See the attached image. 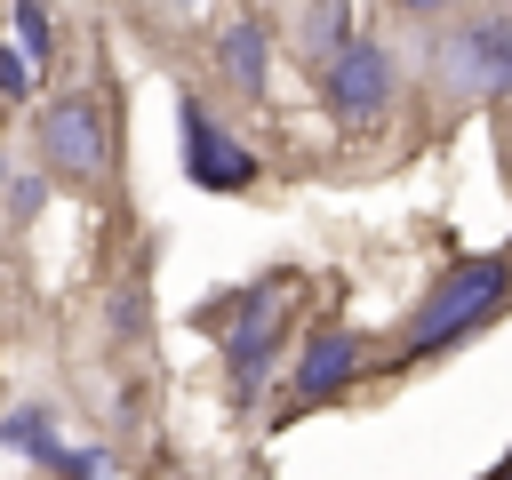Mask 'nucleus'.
<instances>
[{
    "instance_id": "obj_9",
    "label": "nucleus",
    "mask_w": 512,
    "mask_h": 480,
    "mask_svg": "<svg viewBox=\"0 0 512 480\" xmlns=\"http://www.w3.org/2000/svg\"><path fill=\"white\" fill-rule=\"evenodd\" d=\"M216 64H224V80L240 88V96H264V24L256 16H224V32H216Z\"/></svg>"
},
{
    "instance_id": "obj_3",
    "label": "nucleus",
    "mask_w": 512,
    "mask_h": 480,
    "mask_svg": "<svg viewBox=\"0 0 512 480\" xmlns=\"http://www.w3.org/2000/svg\"><path fill=\"white\" fill-rule=\"evenodd\" d=\"M280 320H288V280H256L248 296L224 304V360H232V400H248L272 368V344H280Z\"/></svg>"
},
{
    "instance_id": "obj_1",
    "label": "nucleus",
    "mask_w": 512,
    "mask_h": 480,
    "mask_svg": "<svg viewBox=\"0 0 512 480\" xmlns=\"http://www.w3.org/2000/svg\"><path fill=\"white\" fill-rule=\"evenodd\" d=\"M504 296H512V264H504V256H472V264L440 272V280H432V296L416 304V320H408L400 352H408V360H416V352H448L456 336H472L480 320H496V312H504Z\"/></svg>"
},
{
    "instance_id": "obj_2",
    "label": "nucleus",
    "mask_w": 512,
    "mask_h": 480,
    "mask_svg": "<svg viewBox=\"0 0 512 480\" xmlns=\"http://www.w3.org/2000/svg\"><path fill=\"white\" fill-rule=\"evenodd\" d=\"M40 160H48V176H64V184H104V168H112V128H104V96H88V88H72V96H48L40 104Z\"/></svg>"
},
{
    "instance_id": "obj_8",
    "label": "nucleus",
    "mask_w": 512,
    "mask_h": 480,
    "mask_svg": "<svg viewBox=\"0 0 512 480\" xmlns=\"http://www.w3.org/2000/svg\"><path fill=\"white\" fill-rule=\"evenodd\" d=\"M0 440H8L16 456H32V464H56V472H104V456H72V448L56 440V416H48V408H8Z\"/></svg>"
},
{
    "instance_id": "obj_7",
    "label": "nucleus",
    "mask_w": 512,
    "mask_h": 480,
    "mask_svg": "<svg viewBox=\"0 0 512 480\" xmlns=\"http://www.w3.org/2000/svg\"><path fill=\"white\" fill-rule=\"evenodd\" d=\"M360 368H368V344H360L352 328H320V336L304 344V360H296L288 392H296V400H336Z\"/></svg>"
},
{
    "instance_id": "obj_12",
    "label": "nucleus",
    "mask_w": 512,
    "mask_h": 480,
    "mask_svg": "<svg viewBox=\"0 0 512 480\" xmlns=\"http://www.w3.org/2000/svg\"><path fill=\"white\" fill-rule=\"evenodd\" d=\"M32 72H40V64L8 40V48H0V96H8V104H24V96H32Z\"/></svg>"
},
{
    "instance_id": "obj_13",
    "label": "nucleus",
    "mask_w": 512,
    "mask_h": 480,
    "mask_svg": "<svg viewBox=\"0 0 512 480\" xmlns=\"http://www.w3.org/2000/svg\"><path fill=\"white\" fill-rule=\"evenodd\" d=\"M40 208H48V184H40V176H16V184H8V216H24V224H32Z\"/></svg>"
},
{
    "instance_id": "obj_6",
    "label": "nucleus",
    "mask_w": 512,
    "mask_h": 480,
    "mask_svg": "<svg viewBox=\"0 0 512 480\" xmlns=\"http://www.w3.org/2000/svg\"><path fill=\"white\" fill-rule=\"evenodd\" d=\"M320 88H328V112L336 120H376V112H392V56H384V40H344L328 64H320Z\"/></svg>"
},
{
    "instance_id": "obj_15",
    "label": "nucleus",
    "mask_w": 512,
    "mask_h": 480,
    "mask_svg": "<svg viewBox=\"0 0 512 480\" xmlns=\"http://www.w3.org/2000/svg\"><path fill=\"white\" fill-rule=\"evenodd\" d=\"M400 8H416V16H424V8H448V0H400Z\"/></svg>"
},
{
    "instance_id": "obj_11",
    "label": "nucleus",
    "mask_w": 512,
    "mask_h": 480,
    "mask_svg": "<svg viewBox=\"0 0 512 480\" xmlns=\"http://www.w3.org/2000/svg\"><path fill=\"white\" fill-rule=\"evenodd\" d=\"M8 40H16V48L32 56V64H48V56H56V48H48V40H56L48 8H40V0H16V8H8Z\"/></svg>"
},
{
    "instance_id": "obj_14",
    "label": "nucleus",
    "mask_w": 512,
    "mask_h": 480,
    "mask_svg": "<svg viewBox=\"0 0 512 480\" xmlns=\"http://www.w3.org/2000/svg\"><path fill=\"white\" fill-rule=\"evenodd\" d=\"M480 480H512V456H504V464H488V472H480Z\"/></svg>"
},
{
    "instance_id": "obj_4",
    "label": "nucleus",
    "mask_w": 512,
    "mask_h": 480,
    "mask_svg": "<svg viewBox=\"0 0 512 480\" xmlns=\"http://www.w3.org/2000/svg\"><path fill=\"white\" fill-rule=\"evenodd\" d=\"M456 96H512V16H472L432 48Z\"/></svg>"
},
{
    "instance_id": "obj_10",
    "label": "nucleus",
    "mask_w": 512,
    "mask_h": 480,
    "mask_svg": "<svg viewBox=\"0 0 512 480\" xmlns=\"http://www.w3.org/2000/svg\"><path fill=\"white\" fill-rule=\"evenodd\" d=\"M344 40H352V0H312V16H304V56L328 64Z\"/></svg>"
},
{
    "instance_id": "obj_5",
    "label": "nucleus",
    "mask_w": 512,
    "mask_h": 480,
    "mask_svg": "<svg viewBox=\"0 0 512 480\" xmlns=\"http://www.w3.org/2000/svg\"><path fill=\"white\" fill-rule=\"evenodd\" d=\"M176 128H184V176L200 192H248L256 184V152L232 128H216V112L200 96H176Z\"/></svg>"
}]
</instances>
